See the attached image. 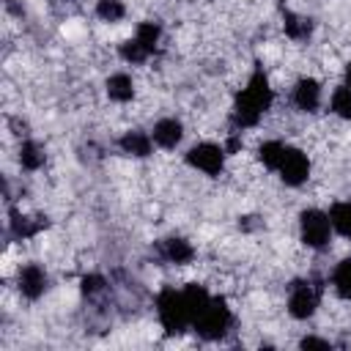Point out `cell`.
I'll return each instance as SVG.
<instances>
[{
  "mask_svg": "<svg viewBox=\"0 0 351 351\" xmlns=\"http://www.w3.org/2000/svg\"><path fill=\"white\" fill-rule=\"evenodd\" d=\"M271 88H269V80L263 71H255L247 82V88L236 96V104H233V123L247 129V126H255L261 121V115L271 107Z\"/></svg>",
  "mask_w": 351,
  "mask_h": 351,
  "instance_id": "cell-1",
  "label": "cell"
},
{
  "mask_svg": "<svg viewBox=\"0 0 351 351\" xmlns=\"http://www.w3.org/2000/svg\"><path fill=\"white\" fill-rule=\"evenodd\" d=\"M156 315H159V324L165 326L167 335H181L192 324L184 293H178L176 288H165L156 296Z\"/></svg>",
  "mask_w": 351,
  "mask_h": 351,
  "instance_id": "cell-2",
  "label": "cell"
},
{
  "mask_svg": "<svg viewBox=\"0 0 351 351\" xmlns=\"http://www.w3.org/2000/svg\"><path fill=\"white\" fill-rule=\"evenodd\" d=\"M230 321H233V315H230V307L225 304V299H214V296H211V302H208L206 310L192 321V326L197 329L200 337L217 340V337H222V335L230 329Z\"/></svg>",
  "mask_w": 351,
  "mask_h": 351,
  "instance_id": "cell-3",
  "label": "cell"
},
{
  "mask_svg": "<svg viewBox=\"0 0 351 351\" xmlns=\"http://www.w3.org/2000/svg\"><path fill=\"white\" fill-rule=\"evenodd\" d=\"M299 230H302V241L313 250H324L332 239V219L329 214L318 211V208H307L299 217Z\"/></svg>",
  "mask_w": 351,
  "mask_h": 351,
  "instance_id": "cell-4",
  "label": "cell"
},
{
  "mask_svg": "<svg viewBox=\"0 0 351 351\" xmlns=\"http://www.w3.org/2000/svg\"><path fill=\"white\" fill-rule=\"evenodd\" d=\"M225 148L217 143H197L186 151V165H192L195 170L206 173V176H219L225 167Z\"/></svg>",
  "mask_w": 351,
  "mask_h": 351,
  "instance_id": "cell-5",
  "label": "cell"
},
{
  "mask_svg": "<svg viewBox=\"0 0 351 351\" xmlns=\"http://www.w3.org/2000/svg\"><path fill=\"white\" fill-rule=\"evenodd\" d=\"M277 173H280V178H282L288 186L304 184L307 176H310V159H307V154L299 151V148H288V145H285V154H282V159H280Z\"/></svg>",
  "mask_w": 351,
  "mask_h": 351,
  "instance_id": "cell-6",
  "label": "cell"
},
{
  "mask_svg": "<svg viewBox=\"0 0 351 351\" xmlns=\"http://www.w3.org/2000/svg\"><path fill=\"white\" fill-rule=\"evenodd\" d=\"M318 307V291L310 282H293L288 293V313L293 318H310Z\"/></svg>",
  "mask_w": 351,
  "mask_h": 351,
  "instance_id": "cell-7",
  "label": "cell"
},
{
  "mask_svg": "<svg viewBox=\"0 0 351 351\" xmlns=\"http://www.w3.org/2000/svg\"><path fill=\"white\" fill-rule=\"evenodd\" d=\"M293 104L302 110V112H313L318 110L321 104V85L313 80V77H302L293 88Z\"/></svg>",
  "mask_w": 351,
  "mask_h": 351,
  "instance_id": "cell-8",
  "label": "cell"
},
{
  "mask_svg": "<svg viewBox=\"0 0 351 351\" xmlns=\"http://www.w3.org/2000/svg\"><path fill=\"white\" fill-rule=\"evenodd\" d=\"M19 291H22L27 299H38V296L47 291V271H44L38 263H27V266L19 271Z\"/></svg>",
  "mask_w": 351,
  "mask_h": 351,
  "instance_id": "cell-9",
  "label": "cell"
},
{
  "mask_svg": "<svg viewBox=\"0 0 351 351\" xmlns=\"http://www.w3.org/2000/svg\"><path fill=\"white\" fill-rule=\"evenodd\" d=\"M154 143L159 145V148H176L178 143H181V137H184V126H181V121H176V118H162V121H156L154 123Z\"/></svg>",
  "mask_w": 351,
  "mask_h": 351,
  "instance_id": "cell-10",
  "label": "cell"
},
{
  "mask_svg": "<svg viewBox=\"0 0 351 351\" xmlns=\"http://www.w3.org/2000/svg\"><path fill=\"white\" fill-rule=\"evenodd\" d=\"M159 255L167 261V263H189L192 261V255H195V250H192V244L186 241V239H181V236H170V239H165V241H159Z\"/></svg>",
  "mask_w": 351,
  "mask_h": 351,
  "instance_id": "cell-11",
  "label": "cell"
},
{
  "mask_svg": "<svg viewBox=\"0 0 351 351\" xmlns=\"http://www.w3.org/2000/svg\"><path fill=\"white\" fill-rule=\"evenodd\" d=\"M118 145H121V151H123V154L137 156V159H145V156L151 154L154 137H151V134H145V132H140V129H132V132H126V134L118 140Z\"/></svg>",
  "mask_w": 351,
  "mask_h": 351,
  "instance_id": "cell-12",
  "label": "cell"
},
{
  "mask_svg": "<svg viewBox=\"0 0 351 351\" xmlns=\"http://www.w3.org/2000/svg\"><path fill=\"white\" fill-rule=\"evenodd\" d=\"M41 228H47L44 217H22V214H11V233L16 239H30L36 236Z\"/></svg>",
  "mask_w": 351,
  "mask_h": 351,
  "instance_id": "cell-13",
  "label": "cell"
},
{
  "mask_svg": "<svg viewBox=\"0 0 351 351\" xmlns=\"http://www.w3.org/2000/svg\"><path fill=\"white\" fill-rule=\"evenodd\" d=\"M184 302H186V310H189V318L195 321L203 310H206V304L211 302V296H208V291L203 288V285H186L184 291Z\"/></svg>",
  "mask_w": 351,
  "mask_h": 351,
  "instance_id": "cell-14",
  "label": "cell"
},
{
  "mask_svg": "<svg viewBox=\"0 0 351 351\" xmlns=\"http://www.w3.org/2000/svg\"><path fill=\"white\" fill-rule=\"evenodd\" d=\"M282 27H285V33H288L291 38L304 41V38H310V33H313V19H310V16H302V14H285V16H282Z\"/></svg>",
  "mask_w": 351,
  "mask_h": 351,
  "instance_id": "cell-15",
  "label": "cell"
},
{
  "mask_svg": "<svg viewBox=\"0 0 351 351\" xmlns=\"http://www.w3.org/2000/svg\"><path fill=\"white\" fill-rule=\"evenodd\" d=\"M107 96L112 101H129L134 96V82L129 74H112L107 80Z\"/></svg>",
  "mask_w": 351,
  "mask_h": 351,
  "instance_id": "cell-16",
  "label": "cell"
},
{
  "mask_svg": "<svg viewBox=\"0 0 351 351\" xmlns=\"http://www.w3.org/2000/svg\"><path fill=\"white\" fill-rule=\"evenodd\" d=\"M332 285H335V291H337L340 299L351 302V258H343V261L335 266Z\"/></svg>",
  "mask_w": 351,
  "mask_h": 351,
  "instance_id": "cell-17",
  "label": "cell"
},
{
  "mask_svg": "<svg viewBox=\"0 0 351 351\" xmlns=\"http://www.w3.org/2000/svg\"><path fill=\"white\" fill-rule=\"evenodd\" d=\"M44 148L36 143V140H25L22 145H19V162H22V167H27V170H38L41 165H44Z\"/></svg>",
  "mask_w": 351,
  "mask_h": 351,
  "instance_id": "cell-18",
  "label": "cell"
},
{
  "mask_svg": "<svg viewBox=\"0 0 351 351\" xmlns=\"http://www.w3.org/2000/svg\"><path fill=\"white\" fill-rule=\"evenodd\" d=\"M329 219H332V228L337 233L351 239V203H335L329 208Z\"/></svg>",
  "mask_w": 351,
  "mask_h": 351,
  "instance_id": "cell-19",
  "label": "cell"
},
{
  "mask_svg": "<svg viewBox=\"0 0 351 351\" xmlns=\"http://www.w3.org/2000/svg\"><path fill=\"white\" fill-rule=\"evenodd\" d=\"M134 38H137L148 52H154L156 44H159V38H162V27H159L156 22H140L137 30H134Z\"/></svg>",
  "mask_w": 351,
  "mask_h": 351,
  "instance_id": "cell-20",
  "label": "cell"
},
{
  "mask_svg": "<svg viewBox=\"0 0 351 351\" xmlns=\"http://www.w3.org/2000/svg\"><path fill=\"white\" fill-rule=\"evenodd\" d=\"M282 154H285V145H282V143H277V140H266V143L258 148V159H261L269 170H277V167H280Z\"/></svg>",
  "mask_w": 351,
  "mask_h": 351,
  "instance_id": "cell-21",
  "label": "cell"
},
{
  "mask_svg": "<svg viewBox=\"0 0 351 351\" xmlns=\"http://www.w3.org/2000/svg\"><path fill=\"white\" fill-rule=\"evenodd\" d=\"M332 112L335 115H340V118H346V121H351V88L348 85H340V88H335V93H332Z\"/></svg>",
  "mask_w": 351,
  "mask_h": 351,
  "instance_id": "cell-22",
  "label": "cell"
},
{
  "mask_svg": "<svg viewBox=\"0 0 351 351\" xmlns=\"http://www.w3.org/2000/svg\"><path fill=\"white\" fill-rule=\"evenodd\" d=\"M123 14H126V8L121 0H99L96 3V16L104 22H118V19H123Z\"/></svg>",
  "mask_w": 351,
  "mask_h": 351,
  "instance_id": "cell-23",
  "label": "cell"
},
{
  "mask_svg": "<svg viewBox=\"0 0 351 351\" xmlns=\"http://www.w3.org/2000/svg\"><path fill=\"white\" fill-rule=\"evenodd\" d=\"M148 55H151V52H148L137 38H129V41L121 44V58H123L126 63H143Z\"/></svg>",
  "mask_w": 351,
  "mask_h": 351,
  "instance_id": "cell-24",
  "label": "cell"
},
{
  "mask_svg": "<svg viewBox=\"0 0 351 351\" xmlns=\"http://www.w3.org/2000/svg\"><path fill=\"white\" fill-rule=\"evenodd\" d=\"M104 277L101 274H88V277H82V291L88 293V296H93V293H101L104 291Z\"/></svg>",
  "mask_w": 351,
  "mask_h": 351,
  "instance_id": "cell-25",
  "label": "cell"
},
{
  "mask_svg": "<svg viewBox=\"0 0 351 351\" xmlns=\"http://www.w3.org/2000/svg\"><path fill=\"white\" fill-rule=\"evenodd\" d=\"M299 346H302V348H329V343L321 340V337H304Z\"/></svg>",
  "mask_w": 351,
  "mask_h": 351,
  "instance_id": "cell-26",
  "label": "cell"
},
{
  "mask_svg": "<svg viewBox=\"0 0 351 351\" xmlns=\"http://www.w3.org/2000/svg\"><path fill=\"white\" fill-rule=\"evenodd\" d=\"M346 85H348V88H351V63H348V66H346Z\"/></svg>",
  "mask_w": 351,
  "mask_h": 351,
  "instance_id": "cell-27",
  "label": "cell"
}]
</instances>
